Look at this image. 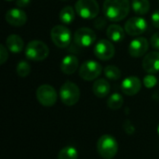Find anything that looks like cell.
I'll return each instance as SVG.
<instances>
[{
	"label": "cell",
	"mask_w": 159,
	"mask_h": 159,
	"mask_svg": "<svg viewBox=\"0 0 159 159\" xmlns=\"http://www.w3.org/2000/svg\"><path fill=\"white\" fill-rule=\"evenodd\" d=\"M59 19L64 24H71L75 20V9L71 6L62 7L60 11Z\"/></svg>",
	"instance_id": "21"
},
{
	"label": "cell",
	"mask_w": 159,
	"mask_h": 159,
	"mask_svg": "<svg viewBox=\"0 0 159 159\" xmlns=\"http://www.w3.org/2000/svg\"><path fill=\"white\" fill-rule=\"evenodd\" d=\"M143 67L148 74L155 75L159 72V52H149L143 60Z\"/></svg>",
	"instance_id": "15"
},
{
	"label": "cell",
	"mask_w": 159,
	"mask_h": 159,
	"mask_svg": "<svg viewBox=\"0 0 159 159\" xmlns=\"http://www.w3.org/2000/svg\"><path fill=\"white\" fill-rule=\"evenodd\" d=\"M74 40L77 46L88 48L95 43L96 34L94 33L93 30L89 28L82 27L75 31V35H74Z\"/></svg>",
	"instance_id": "11"
},
{
	"label": "cell",
	"mask_w": 159,
	"mask_h": 159,
	"mask_svg": "<svg viewBox=\"0 0 159 159\" xmlns=\"http://www.w3.org/2000/svg\"><path fill=\"white\" fill-rule=\"evenodd\" d=\"M97 152L103 159H113L118 152V143L115 137L105 134L97 142Z\"/></svg>",
	"instance_id": "2"
},
{
	"label": "cell",
	"mask_w": 159,
	"mask_h": 159,
	"mask_svg": "<svg viewBox=\"0 0 159 159\" xmlns=\"http://www.w3.org/2000/svg\"><path fill=\"white\" fill-rule=\"evenodd\" d=\"M151 22H152V24L156 28H158L159 29V10L155 11L152 14V16H151Z\"/></svg>",
	"instance_id": "30"
},
{
	"label": "cell",
	"mask_w": 159,
	"mask_h": 159,
	"mask_svg": "<svg viewBox=\"0 0 159 159\" xmlns=\"http://www.w3.org/2000/svg\"><path fill=\"white\" fill-rule=\"evenodd\" d=\"M147 28H148V23L146 20L140 16L130 18L129 20H127L124 26L126 33L132 36L140 35L143 34L144 32H146Z\"/></svg>",
	"instance_id": "9"
},
{
	"label": "cell",
	"mask_w": 159,
	"mask_h": 159,
	"mask_svg": "<svg viewBox=\"0 0 159 159\" xmlns=\"http://www.w3.org/2000/svg\"><path fill=\"white\" fill-rule=\"evenodd\" d=\"M5 19L8 24L12 26L20 27L26 23L27 15L20 8H11L7 11Z\"/></svg>",
	"instance_id": "13"
},
{
	"label": "cell",
	"mask_w": 159,
	"mask_h": 159,
	"mask_svg": "<svg viewBox=\"0 0 159 159\" xmlns=\"http://www.w3.org/2000/svg\"><path fill=\"white\" fill-rule=\"evenodd\" d=\"M132 10L137 15H145L150 9L149 0H132L131 1Z\"/></svg>",
	"instance_id": "20"
},
{
	"label": "cell",
	"mask_w": 159,
	"mask_h": 159,
	"mask_svg": "<svg viewBox=\"0 0 159 159\" xmlns=\"http://www.w3.org/2000/svg\"><path fill=\"white\" fill-rule=\"evenodd\" d=\"M129 0H104L103 14L112 21L124 20L129 13Z\"/></svg>",
	"instance_id": "1"
},
{
	"label": "cell",
	"mask_w": 159,
	"mask_h": 159,
	"mask_svg": "<svg viewBox=\"0 0 159 159\" xmlns=\"http://www.w3.org/2000/svg\"><path fill=\"white\" fill-rule=\"evenodd\" d=\"M125 29H123L120 25L118 24H111L107 30H106V34L108 38L116 43L121 42L125 38Z\"/></svg>",
	"instance_id": "19"
},
{
	"label": "cell",
	"mask_w": 159,
	"mask_h": 159,
	"mask_svg": "<svg viewBox=\"0 0 159 159\" xmlns=\"http://www.w3.org/2000/svg\"><path fill=\"white\" fill-rule=\"evenodd\" d=\"M49 54L48 47L42 41L33 40L29 42L25 48V56L28 60L41 61L48 58Z\"/></svg>",
	"instance_id": "3"
},
{
	"label": "cell",
	"mask_w": 159,
	"mask_h": 159,
	"mask_svg": "<svg viewBox=\"0 0 159 159\" xmlns=\"http://www.w3.org/2000/svg\"><path fill=\"white\" fill-rule=\"evenodd\" d=\"M149 48V44L146 38L144 37H137L134 38L129 46V53L131 57L140 58L143 56Z\"/></svg>",
	"instance_id": "12"
},
{
	"label": "cell",
	"mask_w": 159,
	"mask_h": 159,
	"mask_svg": "<svg viewBox=\"0 0 159 159\" xmlns=\"http://www.w3.org/2000/svg\"><path fill=\"white\" fill-rule=\"evenodd\" d=\"M104 75L108 79L117 80L121 76V71L116 65H108L104 68Z\"/></svg>",
	"instance_id": "24"
},
{
	"label": "cell",
	"mask_w": 159,
	"mask_h": 159,
	"mask_svg": "<svg viewBox=\"0 0 159 159\" xmlns=\"http://www.w3.org/2000/svg\"><path fill=\"white\" fill-rule=\"evenodd\" d=\"M16 72L19 76L20 77H26L30 75L31 73V66L26 61H21L18 63Z\"/></svg>",
	"instance_id": "25"
},
{
	"label": "cell",
	"mask_w": 159,
	"mask_h": 159,
	"mask_svg": "<svg viewBox=\"0 0 159 159\" xmlns=\"http://www.w3.org/2000/svg\"><path fill=\"white\" fill-rule=\"evenodd\" d=\"M60 98L63 104L73 106L76 104L80 99V89L76 84L71 81H66L61 87Z\"/></svg>",
	"instance_id": "4"
},
{
	"label": "cell",
	"mask_w": 159,
	"mask_h": 159,
	"mask_svg": "<svg viewBox=\"0 0 159 159\" xmlns=\"http://www.w3.org/2000/svg\"><path fill=\"white\" fill-rule=\"evenodd\" d=\"M6 45L7 49L12 53H20L23 49V40L18 34H10L6 40Z\"/></svg>",
	"instance_id": "18"
},
{
	"label": "cell",
	"mask_w": 159,
	"mask_h": 159,
	"mask_svg": "<svg viewBox=\"0 0 159 159\" xmlns=\"http://www.w3.org/2000/svg\"><path fill=\"white\" fill-rule=\"evenodd\" d=\"M31 3V0H16V5L19 7H26Z\"/></svg>",
	"instance_id": "31"
},
{
	"label": "cell",
	"mask_w": 159,
	"mask_h": 159,
	"mask_svg": "<svg viewBox=\"0 0 159 159\" xmlns=\"http://www.w3.org/2000/svg\"><path fill=\"white\" fill-rule=\"evenodd\" d=\"M7 1H13V0H7Z\"/></svg>",
	"instance_id": "33"
},
{
	"label": "cell",
	"mask_w": 159,
	"mask_h": 159,
	"mask_svg": "<svg viewBox=\"0 0 159 159\" xmlns=\"http://www.w3.org/2000/svg\"><path fill=\"white\" fill-rule=\"evenodd\" d=\"M50 37L56 47L65 48L71 43L72 34L64 25H56L50 31Z\"/></svg>",
	"instance_id": "6"
},
{
	"label": "cell",
	"mask_w": 159,
	"mask_h": 159,
	"mask_svg": "<svg viewBox=\"0 0 159 159\" xmlns=\"http://www.w3.org/2000/svg\"><path fill=\"white\" fill-rule=\"evenodd\" d=\"M77 150L73 146H66L59 152L57 159H77Z\"/></svg>",
	"instance_id": "23"
},
{
	"label": "cell",
	"mask_w": 159,
	"mask_h": 159,
	"mask_svg": "<svg viewBox=\"0 0 159 159\" xmlns=\"http://www.w3.org/2000/svg\"><path fill=\"white\" fill-rule=\"evenodd\" d=\"M143 85L145 86V88L147 89H152L154 88L157 84V76H155L152 74H148L146 76H144L143 78Z\"/></svg>",
	"instance_id": "26"
},
{
	"label": "cell",
	"mask_w": 159,
	"mask_h": 159,
	"mask_svg": "<svg viewBox=\"0 0 159 159\" xmlns=\"http://www.w3.org/2000/svg\"><path fill=\"white\" fill-rule=\"evenodd\" d=\"M157 131H158V134H159V125H158V128H157Z\"/></svg>",
	"instance_id": "32"
},
{
	"label": "cell",
	"mask_w": 159,
	"mask_h": 159,
	"mask_svg": "<svg viewBox=\"0 0 159 159\" xmlns=\"http://www.w3.org/2000/svg\"><path fill=\"white\" fill-rule=\"evenodd\" d=\"M79 61L76 56L67 55L61 62V70L65 75H73L78 68Z\"/></svg>",
	"instance_id": "16"
},
{
	"label": "cell",
	"mask_w": 159,
	"mask_h": 159,
	"mask_svg": "<svg viewBox=\"0 0 159 159\" xmlns=\"http://www.w3.org/2000/svg\"><path fill=\"white\" fill-rule=\"evenodd\" d=\"M110 90H111V85L104 78L96 80L92 87V91H93L94 95L98 98L106 97L110 93Z\"/></svg>",
	"instance_id": "17"
},
{
	"label": "cell",
	"mask_w": 159,
	"mask_h": 159,
	"mask_svg": "<svg viewBox=\"0 0 159 159\" xmlns=\"http://www.w3.org/2000/svg\"><path fill=\"white\" fill-rule=\"evenodd\" d=\"M8 58L7 48L4 45H0V64H4Z\"/></svg>",
	"instance_id": "28"
},
{
	"label": "cell",
	"mask_w": 159,
	"mask_h": 159,
	"mask_svg": "<svg viewBox=\"0 0 159 159\" xmlns=\"http://www.w3.org/2000/svg\"><path fill=\"white\" fill-rule=\"evenodd\" d=\"M102 72V65L92 60L86 61L82 63L79 68V76L86 81L95 80L101 75Z\"/></svg>",
	"instance_id": "8"
},
{
	"label": "cell",
	"mask_w": 159,
	"mask_h": 159,
	"mask_svg": "<svg viewBox=\"0 0 159 159\" xmlns=\"http://www.w3.org/2000/svg\"><path fill=\"white\" fill-rule=\"evenodd\" d=\"M75 11L81 18L91 20L99 15L100 7L96 0H77Z\"/></svg>",
	"instance_id": "5"
},
{
	"label": "cell",
	"mask_w": 159,
	"mask_h": 159,
	"mask_svg": "<svg viewBox=\"0 0 159 159\" xmlns=\"http://www.w3.org/2000/svg\"><path fill=\"white\" fill-rule=\"evenodd\" d=\"M123 129H124L125 132L129 135H132L135 132V127L133 126V124L131 123V121L129 119L125 120V122L123 124Z\"/></svg>",
	"instance_id": "27"
},
{
	"label": "cell",
	"mask_w": 159,
	"mask_h": 159,
	"mask_svg": "<svg viewBox=\"0 0 159 159\" xmlns=\"http://www.w3.org/2000/svg\"><path fill=\"white\" fill-rule=\"evenodd\" d=\"M62 1H65V0H62Z\"/></svg>",
	"instance_id": "34"
},
{
	"label": "cell",
	"mask_w": 159,
	"mask_h": 159,
	"mask_svg": "<svg viewBox=\"0 0 159 159\" xmlns=\"http://www.w3.org/2000/svg\"><path fill=\"white\" fill-rule=\"evenodd\" d=\"M150 44H151L152 48H154L156 49H159V31L152 35V37L150 39Z\"/></svg>",
	"instance_id": "29"
},
{
	"label": "cell",
	"mask_w": 159,
	"mask_h": 159,
	"mask_svg": "<svg viewBox=\"0 0 159 159\" xmlns=\"http://www.w3.org/2000/svg\"><path fill=\"white\" fill-rule=\"evenodd\" d=\"M116 48L113 43L106 39L99 40L94 47L95 56L102 61H109L115 55Z\"/></svg>",
	"instance_id": "10"
},
{
	"label": "cell",
	"mask_w": 159,
	"mask_h": 159,
	"mask_svg": "<svg viewBox=\"0 0 159 159\" xmlns=\"http://www.w3.org/2000/svg\"><path fill=\"white\" fill-rule=\"evenodd\" d=\"M124 103V99L121 94L115 92L113 93L107 101V105L110 109L112 110H118L123 106Z\"/></svg>",
	"instance_id": "22"
},
{
	"label": "cell",
	"mask_w": 159,
	"mask_h": 159,
	"mask_svg": "<svg viewBox=\"0 0 159 159\" xmlns=\"http://www.w3.org/2000/svg\"><path fill=\"white\" fill-rule=\"evenodd\" d=\"M35 95L38 102L45 107L53 106L58 100L57 91L50 85H41L36 89Z\"/></svg>",
	"instance_id": "7"
},
{
	"label": "cell",
	"mask_w": 159,
	"mask_h": 159,
	"mask_svg": "<svg viewBox=\"0 0 159 159\" xmlns=\"http://www.w3.org/2000/svg\"><path fill=\"white\" fill-rule=\"evenodd\" d=\"M142 89V82L137 76H129L121 83V90L128 96H134Z\"/></svg>",
	"instance_id": "14"
}]
</instances>
